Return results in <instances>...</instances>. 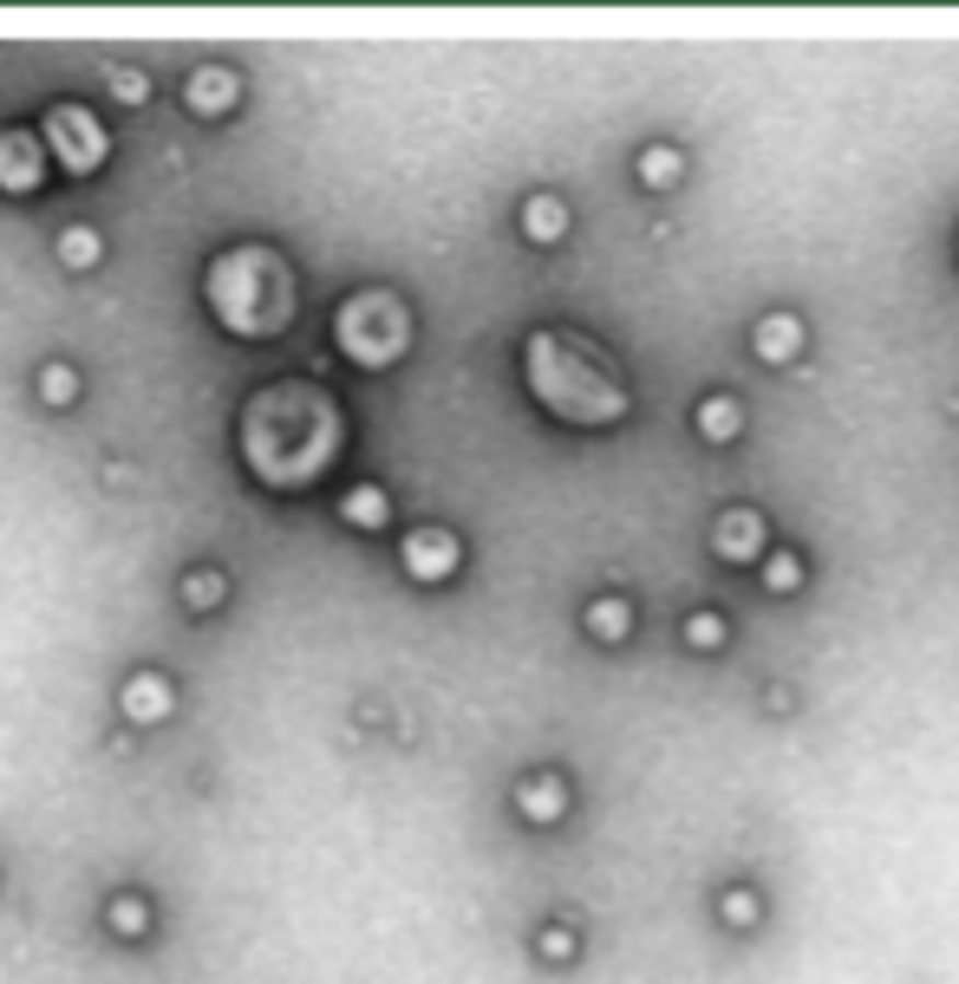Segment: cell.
<instances>
[{"instance_id":"cell-1","label":"cell","mask_w":959,"mask_h":984,"mask_svg":"<svg viewBox=\"0 0 959 984\" xmlns=\"http://www.w3.org/2000/svg\"><path fill=\"white\" fill-rule=\"evenodd\" d=\"M340 450V404L327 385L313 378H281L262 385L242 411V457L249 470L274 483V490H294V483H313Z\"/></svg>"},{"instance_id":"cell-2","label":"cell","mask_w":959,"mask_h":984,"mask_svg":"<svg viewBox=\"0 0 959 984\" xmlns=\"http://www.w3.org/2000/svg\"><path fill=\"white\" fill-rule=\"evenodd\" d=\"M529 385L555 417H574V424H607L627 411V385L614 378V366L601 359V346L574 340V333H536L529 353Z\"/></svg>"},{"instance_id":"cell-3","label":"cell","mask_w":959,"mask_h":984,"mask_svg":"<svg viewBox=\"0 0 959 984\" xmlns=\"http://www.w3.org/2000/svg\"><path fill=\"white\" fill-rule=\"evenodd\" d=\"M203 300H209V313H216L229 333L262 340V333H281V327L294 320V274H287V261H281L274 248H255V242L229 248V254L209 261Z\"/></svg>"},{"instance_id":"cell-4","label":"cell","mask_w":959,"mask_h":984,"mask_svg":"<svg viewBox=\"0 0 959 984\" xmlns=\"http://www.w3.org/2000/svg\"><path fill=\"white\" fill-rule=\"evenodd\" d=\"M333 340H340V353L353 359V366H392L399 353H406L411 340V313L399 307V294H386V287H366V294H353L346 307H340V320H333Z\"/></svg>"},{"instance_id":"cell-5","label":"cell","mask_w":959,"mask_h":984,"mask_svg":"<svg viewBox=\"0 0 959 984\" xmlns=\"http://www.w3.org/2000/svg\"><path fill=\"white\" fill-rule=\"evenodd\" d=\"M46 144H53L59 170H72V176H92V170L105 163V150H112V137L99 130V118H92L85 105H53V118H46Z\"/></svg>"},{"instance_id":"cell-6","label":"cell","mask_w":959,"mask_h":984,"mask_svg":"<svg viewBox=\"0 0 959 984\" xmlns=\"http://www.w3.org/2000/svg\"><path fill=\"white\" fill-rule=\"evenodd\" d=\"M46 176V150L26 130H0V190H39Z\"/></svg>"},{"instance_id":"cell-7","label":"cell","mask_w":959,"mask_h":984,"mask_svg":"<svg viewBox=\"0 0 959 984\" xmlns=\"http://www.w3.org/2000/svg\"><path fill=\"white\" fill-rule=\"evenodd\" d=\"M229 105H236V72H229V66L190 72V112H196V118H222Z\"/></svg>"},{"instance_id":"cell-8","label":"cell","mask_w":959,"mask_h":984,"mask_svg":"<svg viewBox=\"0 0 959 984\" xmlns=\"http://www.w3.org/2000/svg\"><path fill=\"white\" fill-rule=\"evenodd\" d=\"M406 561H411V574L444 581V574L457 568V541H450L444 528H424V535H411V541H406Z\"/></svg>"},{"instance_id":"cell-9","label":"cell","mask_w":959,"mask_h":984,"mask_svg":"<svg viewBox=\"0 0 959 984\" xmlns=\"http://www.w3.org/2000/svg\"><path fill=\"white\" fill-rule=\"evenodd\" d=\"M163 711H170V685L157 672H137L132 685H125V718L132 724H157Z\"/></svg>"},{"instance_id":"cell-10","label":"cell","mask_w":959,"mask_h":984,"mask_svg":"<svg viewBox=\"0 0 959 984\" xmlns=\"http://www.w3.org/2000/svg\"><path fill=\"white\" fill-rule=\"evenodd\" d=\"M340 508H346V522H359V528H379V522H386V495L379 490H353Z\"/></svg>"},{"instance_id":"cell-11","label":"cell","mask_w":959,"mask_h":984,"mask_svg":"<svg viewBox=\"0 0 959 984\" xmlns=\"http://www.w3.org/2000/svg\"><path fill=\"white\" fill-rule=\"evenodd\" d=\"M59 254H66V267H92L99 261V229H66Z\"/></svg>"},{"instance_id":"cell-12","label":"cell","mask_w":959,"mask_h":984,"mask_svg":"<svg viewBox=\"0 0 959 984\" xmlns=\"http://www.w3.org/2000/svg\"><path fill=\"white\" fill-rule=\"evenodd\" d=\"M39 391H46L53 404H66V398L79 391V378H72V371H66V366H46V371H39Z\"/></svg>"},{"instance_id":"cell-13","label":"cell","mask_w":959,"mask_h":984,"mask_svg":"<svg viewBox=\"0 0 959 984\" xmlns=\"http://www.w3.org/2000/svg\"><path fill=\"white\" fill-rule=\"evenodd\" d=\"M529 229H536V236H555V229H561V203H555V196H536V203H529Z\"/></svg>"},{"instance_id":"cell-14","label":"cell","mask_w":959,"mask_h":984,"mask_svg":"<svg viewBox=\"0 0 959 984\" xmlns=\"http://www.w3.org/2000/svg\"><path fill=\"white\" fill-rule=\"evenodd\" d=\"M705 431H711V437H724V431H738V404H724V398H711V404H705Z\"/></svg>"},{"instance_id":"cell-15","label":"cell","mask_w":959,"mask_h":984,"mask_svg":"<svg viewBox=\"0 0 959 984\" xmlns=\"http://www.w3.org/2000/svg\"><path fill=\"white\" fill-rule=\"evenodd\" d=\"M112 926H118L125 939H137V932H144V906H137V900H118V906H112Z\"/></svg>"},{"instance_id":"cell-16","label":"cell","mask_w":959,"mask_h":984,"mask_svg":"<svg viewBox=\"0 0 959 984\" xmlns=\"http://www.w3.org/2000/svg\"><path fill=\"white\" fill-rule=\"evenodd\" d=\"M751 535H757V522H751V515H738V522H724V528H718V541H724V548H751Z\"/></svg>"},{"instance_id":"cell-17","label":"cell","mask_w":959,"mask_h":984,"mask_svg":"<svg viewBox=\"0 0 959 984\" xmlns=\"http://www.w3.org/2000/svg\"><path fill=\"white\" fill-rule=\"evenodd\" d=\"M112 92H118L125 105H144V79H137V72H125V66L112 72Z\"/></svg>"},{"instance_id":"cell-18","label":"cell","mask_w":959,"mask_h":984,"mask_svg":"<svg viewBox=\"0 0 959 984\" xmlns=\"http://www.w3.org/2000/svg\"><path fill=\"white\" fill-rule=\"evenodd\" d=\"M620 626H627V614H620L614 600H601V607H594V632H607V639H614Z\"/></svg>"},{"instance_id":"cell-19","label":"cell","mask_w":959,"mask_h":984,"mask_svg":"<svg viewBox=\"0 0 959 984\" xmlns=\"http://www.w3.org/2000/svg\"><path fill=\"white\" fill-rule=\"evenodd\" d=\"M216 594H222V581H216V574H190V600H196V607H203V600H216Z\"/></svg>"},{"instance_id":"cell-20","label":"cell","mask_w":959,"mask_h":984,"mask_svg":"<svg viewBox=\"0 0 959 984\" xmlns=\"http://www.w3.org/2000/svg\"><path fill=\"white\" fill-rule=\"evenodd\" d=\"M529 809H536V815L555 809V782H536V789H529Z\"/></svg>"}]
</instances>
